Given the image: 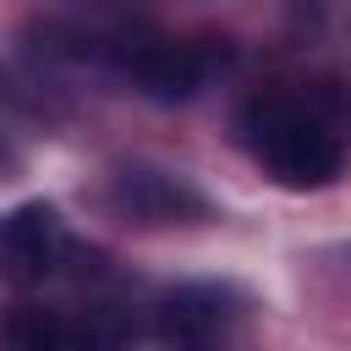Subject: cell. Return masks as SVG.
I'll return each instance as SVG.
<instances>
[{"label":"cell","mask_w":351,"mask_h":351,"mask_svg":"<svg viewBox=\"0 0 351 351\" xmlns=\"http://www.w3.org/2000/svg\"><path fill=\"white\" fill-rule=\"evenodd\" d=\"M104 208L126 225H143V230L148 225H197V219L214 214L208 197L192 181L170 176V170H154V165H121L104 181Z\"/></svg>","instance_id":"obj_4"},{"label":"cell","mask_w":351,"mask_h":351,"mask_svg":"<svg viewBox=\"0 0 351 351\" xmlns=\"http://www.w3.org/2000/svg\"><path fill=\"white\" fill-rule=\"evenodd\" d=\"M346 132H351V93H340V82L318 88L269 82L247 93V104L236 110V143L285 192L329 186L346 170Z\"/></svg>","instance_id":"obj_1"},{"label":"cell","mask_w":351,"mask_h":351,"mask_svg":"<svg viewBox=\"0 0 351 351\" xmlns=\"http://www.w3.org/2000/svg\"><path fill=\"white\" fill-rule=\"evenodd\" d=\"M126 71L137 77V88L154 99V104H181V99H192L225 60H230V49L219 44L214 49V38H165V33H143V38H132L126 44Z\"/></svg>","instance_id":"obj_3"},{"label":"cell","mask_w":351,"mask_h":351,"mask_svg":"<svg viewBox=\"0 0 351 351\" xmlns=\"http://www.w3.org/2000/svg\"><path fill=\"white\" fill-rule=\"evenodd\" d=\"M71 258V236L66 219L55 214V203H16L0 219V274L16 285H38L49 274H60Z\"/></svg>","instance_id":"obj_5"},{"label":"cell","mask_w":351,"mask_h":351,"mask_svg":"<svg viewBox=\"0 0 351 351\" xmlns=\"http://www.w3.org/2000/svg\"><path fill=\"white\" fill-rule=\"evenodd\" d=\"M285 16H291V27L296 33H324V22H329V0H285Z\"/></svg>","instance_id":"obj_8"},{"label":"cell","mask_w":351,"mask_h":351,"mask_svg":"<svg viewBox=\"0 0 351 351\" xmlns=\"http://www.w3.org/2000/svg\"><path fill=\"white\" fill-rule=\"evenodd\" d=\"M0 351H77V318L44 302H16L0 318Z\"/></svg>","instance_id":"obj_6"},{"label":"cell","mask_w":351,"mask_h":351,"mask_svg":"<svg viewBox=\"0 0 351 351\" xmlns=\"http://www.w3.org/2000/svg\"><path fill=\"white\" fill-rule=\"evenodd\" d=\"M241 296L219 280H186L159 296L154 307V346L159 351H230L241 335Z\"/></svg>","instance_id":"obj_2"},{"label":"cell","mask_w":351,"mask_h":351,"mask_svg":"<svg viewBox=\"0 0 351 351\" xmlns=\"http://www.w3.org/2000/svg\"><path fill=\"white\" fill-rule=\"evenodd\" d=\"M71 318H77V351H132L137 340V324L121 302H88Z\"/></svg>","instance_id":"obj_7"}]
</instances>
